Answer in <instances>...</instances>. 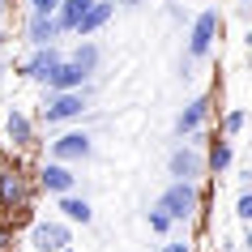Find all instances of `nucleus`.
<instances>
[{
  "mask_svg": "<svg viewBox=\"0 0 252 252\" xmlns=\"http://www.w3.org/2000/svg\"><path fill=\"white\" fill-rule=\"evenodd\" d=\"M34 201V175H26V167L4 162L0 167V210H30Z\"/></svg>",
  "mask_w": 252,
  "mask_h": 252,
  "instance_id": "obj_1",
  "label": "nucleus"
},
{
  "mask_svg": "<svg viewBox=\"0 0 252 252\" xmlns=\"http://www.w3.org/2000/svg\"><path fill=\"white\" fill-rule=\"evenodd\" d=\"M154 205H158L171 222H188V218H197V210H201V188L197 184H184V180H171L167 192H162Z\"/></svg>",
  "mask_w": 252,
  "mask_h": 252,
  "instance_id": "obj_2",
  "label": "nucleus"
},
{
  "mask_svg": "<svg viewBox=\"0 0 252 252\" xmlns=\"http://www.w3.org/2000/svg\"><path fill=\"white\" fill-rule=\"evenodd\" d=\"M86 90H68V94H43V107H39V120L52 128V124H68V120H81L86 116Z\"/></svg>",
  "mask_w": 252,
  "mask_h": 252,
  "instance_id": "obj_3",
  "label": "nucleus"
},
{
  "mask_svg": "<svg viewBox=\"0 0 252 252\" xmlns=\"http://www.w3.org/2000/svg\"><path fill=\"white\" fill-rule=\"evenodd\" d=\"M218 30H222V17H218V9H205V13L192 17V30H188V60H205V56L214 52Z\"/></svg>",
  "mask_w": 252,
  "mask_h": 252,
  "instance_id": "obj_4",
  "label": "nucleus"
},
{
  "mask_svg": "<svg viewBox=\"0 0 252 252\" xmlns=\"http://www.w3.org/2000/svg\"><path fill=\"white\" fill-rule=\"evenodd\" d=\"M73 244V231H68V222H60V218H43V222L30 226V248L34 252H60Z\"/></svg>",
  "mask_w": 252,
  "mask_h": 252,
  "instance_id": "obj_5",
  "label": "nucleus"
},
{
  "mask_svg": "<svg viewBox=\"0 0 252 252\" xmlns=\"http://www.w3.org/2000/svg\"><path fill=\"white\" fill-rule=\"evenodd\" d=\"M94 154V141L90 133H81V128H73V133H60L52 141V162H64V167H73V162H86Z\"/></svg>",
  "mask_w": 252,
  "mask_h": 252,
  "instance_id": "obj_6",
  "label": "nucleus"
},
{
  "mask_svg": "<svg viewBox=\"0 0 252 252\" xmlns=\"http://www.w3.org/2000/svg\"><path fill=\"white\" fill-rule=\"evenodd\" d=\"M34 188H43V192H52V197H64V192H77V175H73V167H64V162H43L39 171H34Z\"/></svg>",
  "mask_w": 252,
  "mask_h": 252,
  "instance_id": "obj_7",
  "label": "nucleus"
},
{
  "mask_svg": "<svg viewBox=\"0 0 252 252\" xmlns=\"http://www.w3.org/2000/svg\"><path fill=\"white\" fill-rule=\"evenodd\" d=\"M167 167H171V175L184 180V184H197L201 175H205V158H201L197 146H175L171 158H167Z\"/></svg>",
  "mask_w": 252,
  "mask_h": 252,
  "instance_id": "obj_8",
  "label": "nucleus"
},
{
  "mask_svg": "<svg viewBox=\"0 0 252 252\" xmlns=\"http://www.w3.org/2000/svg\"><path fill=\"white\" fill-rule=\"evenodd\" d=\"M60 60H64V52H60L56 43H52V47H34V52L22 60V77H30V81H47V73H52Z\"/></svg>",
  "mask_w": 252,
  "mask_h": 252,
  "instance_id": "obj_9",
  "label": "nucleus"
},
{
  "mask_svg": "<svg viewBox=\"0 0 252 252\" xmlns=\"http://www.w3.org/2000/svg\"><path fill=\"white\" fill-rule=\"evenodd\" d=\"M86 81H90V77H86V73H81V68L64 56V60L47 73V81H43V86H47V94H68V90H81Z\"/></svg>",
  "mask_w": 252,
  "mask_h": 252,
  "instance_id": "obj_10",
  "label": "nucleus"
},
{
  "mask_svg": "<svg viewBox=\"0 0 252 252\" xmlns=\"http://www.w3.org/2000/svg\"><path fill=\"white\" fill-rule=\"evenodd\" d=\"M4 146L9 150H30L34 146V124H30V116L17 111V107L4 116Z\"/></svg>",
  "mask_w": 252,
  "mask_h": 252,
  "instance_id": "obj_11",
  "label": "nucleus"
},
{
  "mask_svg": "<svg viewBox=\"0 0 252 252\" xmlns=\"http://www.w3.org/2000/svg\"><path fill=\"white\" fill-rule=\"evenodd\" d=\"M111 13H116V4H111V0H94L90 9H86V17L73 26V34H77V39H94V34L111 22Z\"/></svg>",
  "mask_w": 252,
  "mask_h": 252,
  "instance_id": "obj_12",
  "label": "nucleus"
},
{
  "mask_svg": "<svg viewBox=\"0 0 252 252\" xmlns=\"http://www.w3.org/2000/svg\"><path fill=\"white\" fill-rule=\"evenodd\" d=\"M205 116H210V98H205V94H197V98L180 111V120H175V133H180V137L201 133V128H205Z\"/></svg>",
  "mask_w": 252,
  "mask_h": 252,
  "instance_id": "obj_13",
  "label": "nucleus"
},
{
  "mask_svg": "<svg viewBox=\"0 0 252 252\" xmlns=\"http://www.w3.org/2000/svg\"><path fill=\"white\" fill-rule=\"evenodd\" d=\"M56 201H60V222H68V226H90L94 222V210H90L86 197L64 192V197H56Z\"/></svg>",
  "mask_w": 252,
  "mask_h": 252,
  "instance_id": "obj_14",
  "label": "nucleus"
},
{
  "mask_svg": "<svg viewBox=\"0 0 252 252\" xmlns=\"http://www.w3.org/2000/svg\"><path fill=\"white\" fill-rule=\"evenodd\" d=\"M56 39H60L56 17H34V13H30V22H26V43H30V47H52Z\"/></svg>",
  "mask_w": 252,
  "mask_h": 252,
  "instance_id": "obj_15",
  "label": "nucleus"
},
{
  "mask_svg": "<svg viewBox=\"0 0 252 252\" xmlns=\"http://www.w3.org/2000/svg\"><path fill=\"white\" fill-rule=\"evenodd\" d=\"M90 4L94 0H60V4H56V30H60V34H73V26L86 17Z\"/></svg>",
  "mask_w": 252,
  "mask_h": 252,
  "instance_id": "obj_16",
  "label": "nucleus"
},
{
  "mask_svg": "<svg viewBox=\"0 0 252 252\" xmlns=\"http://www.w3.org/2000/svg\"><path fill=\"white\" fill-rule=\"evenodd\" d=\"M73 64L90 77V73H98V60H103V52H98V43L94 39H77V47H73V56H68Z\"/></svg>",
  "mask_w": 252,
  "mask_h": 252,
  "instance_id": "obj_17",
  "label": "nucleus"
},
{
  "mask_svg": "<svg viewBox=\"0 0 252 252\" xmlns=\"http://www.w3.org/2000/svg\"><path fill=\"white\" fill-rule=\"evenodd\" d=\"M205 162L222 175L226 167H231V141H214V146H210V158H205Z\"/></svg>",
  "mask_w": 252,
  "mask_h": 252,
  "instance_id": "obj_18",
  "label": "nucleus"
},
{
  "mask_svg": "<svg viewBox=\"0 0 252 252\" xmlns=\"http://www.w3.org/2000/svg\"><path fill=\"white\" fill-rule=\"evenodd\" d=\"M146 222H150V231H158V235H167V231H171V218H167V214H162L158 210V205H150V210H146Z\"/></svg>",
  "mask_w": 252,
  "mask_h": 252,
  "instance_id": "obj_19",
  "label": "nucleus"
},
{
  "mask_svg": "<svg viewBox=\"0 0 252 252\" xmlns=\"http://www.w3.org/2000/svg\"><path fill=\"white\" fill-rule=\"evenodd\" d=\"M239 128H244V107H231V111H226V120H222V133L235 137Z\"/></svg>",
  "mask_w": 252,
  "mask_h": 252,
  "instance_id": "obj_20",
  "label": "nucleus"
},
{
  "mask_svg": "<svg viewBox=\"0 0 252 252\" xmlns=\"http://www.w3.org/2000/svg\"><path fill=\"white\" fill-rule=\"evenodd\" d=\"M26 4H30L34 17H56V4H60V0H26Z\"/></svg>",
  "mask_w": 252,
  "mask_h": 252,
  "instance_id": "obj_21",
  "label": "nucleus"
},
{
  "mask_svg": "<svg viewBox=\"0 0 252 252\" xmlns=\"http://www.w3.org/2000/svg\"><path fill=\"white\" fill-rule=\"evenodd\" d=\"M235 218H239V222H248V218H252V192H248V188H244L239 201H235Z\"/></svg>",
  "mask_w": 252,
  "mask_h": 252,
  "instance_id": "obj_22",
  "label": "nucleus"
},
{
  "mask_svg": "<svg viewBox=\"0 0 252 252\" xmlns=\"http://www.w3.org/2000/svg\"><path fill=\"white\" fill-rule=\"evenodd\" d=\"M158 252H192V248H188V244H180V239H171V244H162Z\"/></svg>",
  "mask_w": 252,
  "mask_h": 252,
  "instance_id": "obj_23",
  "label": "nucleus"
},
{
  "mask_svg": "<svg viewBox=\"0 0 252 252\" xmlns=\"http://www.w3.org/2000/svg\"><path fill=\"white\" fill-rule=\"evenodd\" d=\"M111 4H128V9H133V4H141V0H111Z\"/></svg>",
  "mask_w": 252,
  "mask_h": 252,
  "instance_id": "obj_24",
  "label": "nucleus"
},
{
  "mask_svg": "<svg viewBox=\"0 0 252 252\" xmlns=\"http://www.w3.org/2000/svg\"><path fill=\"white\" fill-rule=\"evenodd\" d=\"M0 47H4V26H0Z\"/></svg>",
  "mask_w": 252,
  "mask_h": 252,
  "instance_id": "obj_25",
  "label": "nucleus"
},
{
  "mask_svg": "<svg viewBox=\"0 0 252 252\" xmlns=\"http://www.w3.org/2000/svg\"><path fill=\"white\" fill-rule=\"evenodd\" d=\"M60 252H77V248H73V244H68V248H60Z\"/></svg>",
  "mask_w": 252,
  "mask_h": 252,
  "instance_id": "obj_26",
  "label": "nucleus"
},
{
  "mask_svg": "<svg viewBox=\"0 0 252 252\" xmlns=\"http://www.w3.org/2000/svg\"><path fill=\"white\" fill-rule=\"evenodd\" d=\"M0 17H4V0H0Z\"/></svg>",
  "mask_w": 252,
  "mask_h": 252,
  "instance_id": "obj_27",
  "label": "nucleus"
},
{
  "mask_svg": "<svg viewBox=\"0 0 252 252\" xmlns=\"http://www.w3.org/2000/svg\"><path fill=\"white\" fill-rule=\"evenodd\" d=\"M239 4H248V0H239Z\"/></svg>",
  "mask_w": 252,
  "mask_h": 252,
  "instance_id": "obj_28",
  "label": "nucleus"
}]
</instances>
